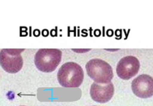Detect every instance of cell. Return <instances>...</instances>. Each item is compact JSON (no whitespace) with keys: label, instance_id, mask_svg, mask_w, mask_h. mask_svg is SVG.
<instances>
[{"label":"cell","instance_id":"8","mask_svg":"<svg viewBox=\"0 0 153 106\" xmlns=\"http://www.w3.org/2000/svg\"></svg>","mask_w":153,"mask_h":106},{"label":"cell","instance_id":"6","mask_svg":"<svg viewBox=\"0 0 153 106\" xmlns=\"http://www.w3.org/2000/svg\"><path fill=\"white\" fill-rule=\"evenodd\" d=\"M131 88L138 97L149 98L153 96V78L147 74L139 75L132 82Z\"/></svg>","mask_w":153,"mask_h":106},{"label":"cell","instance_id":"5","mask_svg":"<svg viewBox=\"0 0 153 106\" xmlns=\"http://www.w3.org/2000/svg\"><path fill=\"white\" fill-rule=\"evenodd\" d=\"M140 67L138 59L135 56H129L123 57L119 62L116 71L120 78L128 80L137 74Z\"/></svg>","mask_w":153,"mask_h":106},{"label":"cell","instance_id":"2","mask_svg":"<svg viewBox=\"0 0 153 106\" xmlns=\"http://www.w3.org/2000/svg\"><path fill=\"white\" fill-rule=\"evenodd\" d=\"M62 52L55 48H43L35 55V65L40 71L51 73L57 68L62 61Z\"/></svg>","mask_w":153,"mask_h":106},{"label":"cell","instance_id":"7","mask_svg":"<svg viewBox=\"0 0 153 106\" xmlns=\"http://www.w3.org/2000/svg\"><path fill=\"white\" fill-rule=\"evenodd\" d=\"M114 94V85L111 82L108 84H99L94 82L90 88V95L92 99L100 104L109 102Z\"/></svg>","mask_w":153,"mask_h":106},{"label":"cell","instance_id":"9","mask_svg":"<svg viewBox=\"0 0 153 106\" xmlns=\"http://www.w3.org/2000/svg\"></svg>","mask_w":153,"mask_h":106},{"label":"cell","instance_id":"1","mask_svg":"<svg viewBox=\"0 0 153 106\" xmlns=\"http://www.w3.org/2000/svg\"><path fill=\"white\" fill-rule=\"evenodd\" d=\"M84 71L78 64L68 62L59 69L57 78L60 85L64 87L76 88L81 86L84 80Z\"/></svg>","mask_w":153,"mask_h":106},{"label":"cell","instance_id":"4","mask_svg":"<svg viewBox=\"0 0 153 106\" xmlns=\"http://www.w3.org/2000/svg\"><path fill=\"white\" fill-rule=\"evenodd\" d=\"M24 49H3L0 52V65L6 72L16 73L23 66L21 53Z\"/></svg>","mask_w":153,"mask_h":106},{"label":"cell","instance_id":"3","mask_svg":"<svg viewBox=\"0 0 153 106\" xmlns=\"http://www.w3.org/2000/svg\"><path fill=\"white\" fill-rule=\"evenodd\" d=\"M88 76L99 84H108L113 78V70L107 62L98 58L89 61L85 65Z\"/></svg>","mask_w":153,"mask_h":106}]
</instances>
